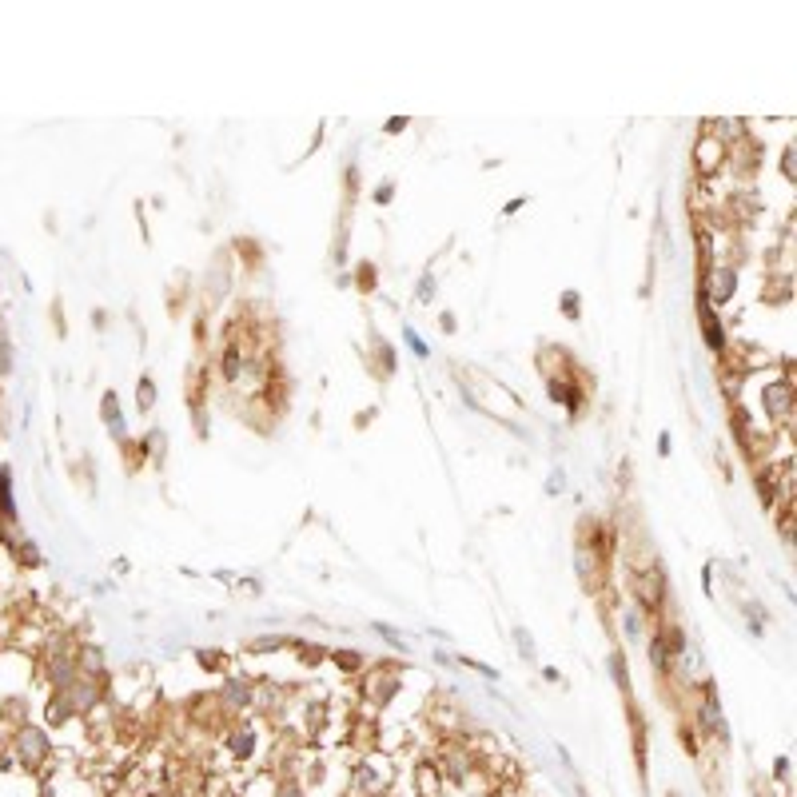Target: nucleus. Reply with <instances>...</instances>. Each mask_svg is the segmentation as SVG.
<instances>
[{
	"label": "nucleus",
	"instance_id": "nucleus-1",
	"mask_svg": "<svg viewBox=\"0 0 797 797\" xmlns=\"http://www.w3.org/2000/svg\"><path fill=\"white\" fill-rule=\"evenodd\" d=\"M0 515H12V495H9V474L0 471Z\"/></svg>",
	"mask_w": 797,
	"mask_h": 797
}]
</instances>
